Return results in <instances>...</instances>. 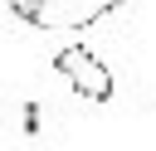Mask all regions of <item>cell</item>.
<instances>
[{"instance_id":"1","label":"cell","mask_w":156,"mask_h":151,"mask_svg":"<svg viewBox=\"0 0 156 151\" xmlns=\"http://www.w3.org/2000/svg\"><path fill=\"white\" fill-rule=\"evenodd\" d=\"M54 68H58L63 83H68L78 97H88V102H112V93H117L112 68H107L88 44H63V49L54 54Z\"/></svg>"},{"instance_id":"2","label":"cell","mask_w":156,"mask_h":151,"mask_svg":"<svg viewBox=\"0 0 156 151\" xmlns=\"http://www.w3.org/2000/svg\"><path fill=\"white\" fill-rule=\"evenodd\" d=\"M122 5L127 0H34L29 24L44 29V34H78V29H93L98 19H107Z\"/></svg>"}]
</instances>
